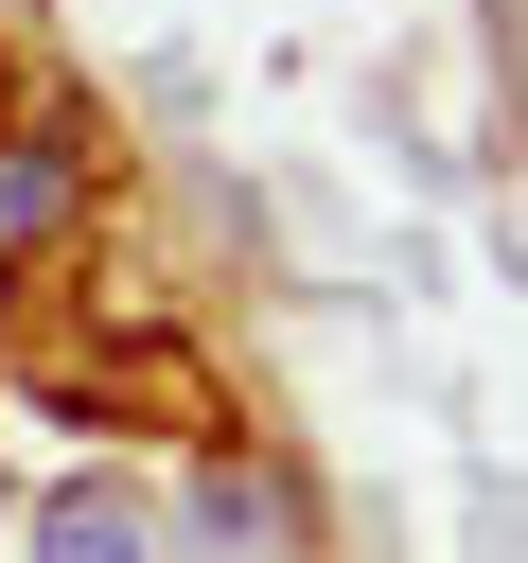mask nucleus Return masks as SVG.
<instances>
[{
	"label": "nucleus",
	"instance_id": "1",
	"mask_svg": "<svg viewBox=\"0 0 528 563\" xmlns=\"http://www.w3.org/2000/svg\"><path fill=\"white\" fill-rule=\"evenodd\" d=\"M194 545H211V563H282V545H299V493H282L264 457H211V475H194Z\"/></svg>",
	"mask_w": 528,
	"mask_h": 563
},
{
	"label": "nucleus",
	"instance_id": "2",
	"mask_svg": "<svg viewBox=\"0 0 528 563\" xmlns=\"http://www.w3.org/2000/svg\"><path fill=\"white\" fill-rule=\"evenodd\" d=\"M35 563H158V528H141L106 475H70V493L35 510Z\"/></svg>",
	"mask_w": 528,
	"mask_h": 563
}]
</instances>
